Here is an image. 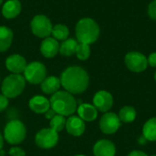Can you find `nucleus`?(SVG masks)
I'll return each mask as SVG.
<instances>
[{"mask_svg":"<svg viewBox=\"0 0 156 156\" xmlns=\"http://www.w3.org/2000/svg\"><path fill=\"white\" fill-rule=\"evenodd\" d=\"M89 75L87 71L78 66L66 69L60 77V83L66 91L71 94L84 92L89 86Z\"/></svg>","mask_w":156,"mask_h":156,"instance_id":"1","label":"nucleus"},{"mask_svg":"<svg viewBox=\"0 0 156 156\" xmlns=\"http://www.w3.org/2000/svg\"><path fill=\"white\" fill-rule=\"evenodd\" d=\"M49 102L51 109L57 114L64 117L72 115L77 110V101L73 95L68 91L58 90L52 95Z\"/></svg>","mask_w":156,"mask_h":156,"instance_id":"2","label":"nucleus"},{"mask_svg":"<svg viewBox=\"0 0 156 156\" xmlns=\"http://www.w3.org/2000/svg\"><path fill=\"white\" fill-rule=\"evenodd\" d=\"M100 36V27L90 17L80 19L76 26V37L79 43L90 45L97 41Z\"/></svg>","mask_w":156,"mask_h":156,"instance_id":"3","label":"nucleus"},{"mask_svg":"<svg viewBox=\"0 0 156 156\" xmlns=\"http://www.w3.org/2000/svg\"><path fill=\"white\" fill-rule=\"evenodd\" d=\"M26 86V80L20 74H11L7 76L2 83V92L7 98H16L19 96Z\"/></svg>","mask_w":156,"mask_h":156,"instance_id":"4","label":"nucleus"},{"mask_svg":"<svg viewBox=\"0 0 156 156\" xmlns=\"http://www.w3.org/2000/svg\"><path fill=\"white\" fill-rule=\"evenodd\" d=\"M27 134V130L25 125L18 120L10 121L5 127L4 136L5 139L10 144H21Z\"/></svg>","mask_w":156,"mask_h":156,"instance_id":"5","label":"nucleus"},{"mask_svg":"<svg viewBox=\"0 0 156 156\" xmlns=\"http://www.w3.org/2000/svg\"><path fill=\"white\" fill-rule=\"evenodd\" d=\"M33 34L38 37L46 38L51 35L53 26L49 18L44 15H37L33 17L30 23Z\"/></svg>","mask_w":156,"mask_h":156,"instance_id":"6","label":"nucleus"},{"mask_svg":"<svg viewBox=\"0 0 156 156\" xmlns=\"http://www.w3.org/2000/svg\"><path fill=\"white\" fill-rule=\"evenodd\" d=\"M47 76L46 67L37 61H34L27 65L24 70V78L31 84L41 83Z\"/></svg>","mask_w":156,"mask_h":156,"instance_id":"7","label":"nucleus"},{"mask_svg":"<svg viewBox=\"0 0 156 156\" xmlns=\"http://www.w3.org/2000/svg\"><path fill=\"white\" fill-rule=\"evenodd\" d=\"M126 67L133 72H143L148 67L147 58L141 52L131 51L125 55L124 58Z\"/></svg>","mask_w":156,"mask_h":156,"instance_id":"8","label":"nucleus"},{"mask_svg":"<svg viewBox=\"0 0 156 156\" xmlns=\"http://www.w3.org/2000/svg\"><path fill=\"white\" fill-rule=\"evenodd\" d=\"M36 144L42 149H50L58 142V134L51 128L42 129L36 134Z\"/></svg>","mask_w":156,"mask_h":156,"instance_id":"9","label":"nucleus"},{"mask_svg":"<svg viewBox=\"0 0 156 156\" xmlns=\"http://www.w3.org/2000/svg\"><path fill=\"white\" fill-rule=\"evenodd\" d=\"M120 126L121 121L118 115L113 112H105L100 120V129L105 134L116 133Z\"/></svg>","mask_w":156,"mask_h":156,"instance_id":"10","label":"nucleus"},{"mask_svg":"<svg viewBox=\"0 0 156 156\" xmlns=\"http://www.w3.org/2000/svg\"><path fill=\"white\" fill-rule=\"evenodd\" d=\"M93 104L100 112H107L113 105L112 95L106 90H100L94 95Z\"/></svg>","mask_w":156,"mask_h":156,"instance_id":"11","label":"nucleus"},{"mask_svg":"<svg viewBox=\"0 0 156 156\" xmlns=\"http://www.w3.org/2000/svg\"><path fill=\"white\" fill-rule=\"evenodd\" d=\"M27 65L26 59L18 54L11 55L5 60L6 69L14 74H20L21 72H24Z\"/></svg>","mask_w":156,"mask_h":156,"instance_id":"12","label":"nucleus"},{"mask_svg":"<svg viewBox=\"0 0 156 156\" xmlns=\"http://www.w3.org/2000/svg\"><path fill=\"white\" fill-rule=\"evenodd\" d=\"M93 154L95 156H115L116 148L113 143L109 140H100L93 147Z\"/></svg>","mask_w":156,"mask_h":156,"instance_id":"13","label":"nucleus"},{"mask_svg":"<svg viewBox=\"0 0 156 156\" xmlns=\"http://www.w3.org/2000/svg\"><path fill=\"white\" fill-rule=\"evenodd\" d=\"M66 129L67 132L73 136H80L85 131L84 121L78 116H70L66 121Z\"/></svg>","mask_w":156,"mask_h":156,"instance_id":"14","label":"nucleus"},{"mask_svg":"<svg viewBox=\"0 0 156 156\" xmlns=\"http://www.w3.org/2000/svg\"><path fill=\"white\" fill-rule=\"evenodd\" d=\"M40 51L42 55L46 58H53L59 51V45L57 39L54 37H46L41 43Z\"/></svg>","mask_w":156,"mask_h":156,"instance_id":"15","label":"nucleus"},{"mask_svg":"<svg viewBox=\"0 0 156 156\" xmlns=\"http://www.w3.org/2000/svg\"><path fill=\"white\" fill-rule=\"evenodd\" d=\"M29 108L36 113L42 114L46 113L47 111L50 108V102L48 99H46L43 96L37 95L34 96L30 101H29Z\"/></svg>","mask_w":156,"mask_h":156,"instance_id":"16","label":"nucleus"},{"mask_svg":"<svg viewBox=\"0 0 156 156\" xmlns=\"http://www.w3.org/2000/svg\"><path fill=\"white\" fill-rule=\"evenodd\" d=\"M21 3L18 0H7L2 7V14L7 19L16 17L21 12Z\"/></svg>","mask_w":156,"mask_h":156,"instance_id":"17","label":"nucleus"},{"mask_svg":"<svg viewBox=\"0 0 156 156\" xmlns=\"http://www.w3.org/2000/svg\"><path fill=\"white\" fill-rule=\"evenodd\" d=\"M78 114L79 117L86 122H92L96 120L98 116V110L95 108L94 105L89 104V103H82L80 104L78 109Z\"/></svg>","mask_w":156,"mask_h":156,"instance_id":"18","label":"nucleus"},{"mask_svg":"<svg viewBox=\"0 0 156 156\" xmlns=\"http://www.w3.org/2000/svg\"><path fill=\"white\" fill-rule=\"evenodd\" d=\"M40 84H41L42 91L46 94H54L58 90L61 85L60 79L55 76H50L46 78Z\"/></svg>","mask_w":156,"mask_h":156,"instance_id":"19","label":"nucleus"},{"mask_svg":"<svg viewBox=\"0 0 156 156\" xmlns=\"http://www.w3.org/2000/svg\"><path fill=\"white\" fill-rule=\"evenodd\" d=\"M13 40V32L7 27H0V52L6 51L11 46Z\"/></svg>","mask_w":156,"mask_h":156,"instance_id":"20","label":"nucleus"},{"mask_svg":"<svg viewBox=\"0 0 156 156\" xmlns=\"http://www.w3.org/2000/svg\"><path fill=\"white\" fill-rule=\"evenodd\" d=\"M143 136L145 137L147 141L155 142L156 141V117L149 119L144 125Z\"/></svg>","mask_w":156,"mask_h":156,"instance_id":"21","label":"nucleus"},{"mask_svg":"<svg viewBox=\"0 0 156 156\" xmlns=\"http://www.w3.org/2000/svg\"><path fill=\"white\" fill-rule=\"evenodd\" d=\"M79 42L73 38L66 39L62 42V44L59 46V52L61 55L66 57H70L73 54L76 53V49L78 47Z\"/></svg>","mask_w":156,"mask_h":156,"instance_id":"22","label":"nucleus"},{"mask_svg":"<svg viewBox=\"0 0 156 156\" xmlns=\"http://www.w3.org/2000/svg\"><path fill=\"white\" fill-rule=\"evenodd\" d=\"M118 117L121 122L126 123L133 122L136 118V111L132 106H124L120 110Z\"/></svg>","mask_w":156,"mask_h":156,"instance_id":"23","label":"nucleus"},{"mask_svg":"<svg viewBox=\"0 0 156 156\" xmlns=\"http://www.w3.org/2000/svg\"><path fill=\"white\" fill-rule=\"evenodd\" d=\"M51 34L55 39L64 41L68 38V37L69 35V30L67 26L58 24V25H56L55 27H53Z\"/></svg>","mask_w":156,"mask_h":156,"instance_id":"24","label":"nucleus"},{"mask_svg":"<svg viewBox=\"0 0 156 156\" xmlns=\"http://www.w3.org/2000/svg\"><path fill=\"white\" fill-rule=\"evenodd\" d=\"M49 125H50V128L52 130H54L55 132L58 133V132H60V131H62L64 129V127L66 125V119L62 115L56 114L50 120Z\"/></svg>","mask_w":156,"mask_h":156,"instance_id":"25","label":"nucleus"},{"mask_svg":"<svg viewBox=\"0 0 156 156\" xmlns=\"http://www.w3.org/2000/svg\"><path fill=\"white\" fill-rule=\"evenodd\" d=\"M76 55L79 59L80 60H86L90 56V48L88 44L79 43L77 49H76Z\"/></svg>","mask_w":156,"mask_h":156,"instance_id":"26","label":"nucleus"},{"mask_svg":"<svg viewBox=\"0 0 156 156\" xmlns=\"http://www.w3.org/2000/svg\"><path fill=\"white\" fill-rule=\"evenodd\" d=\"M148 16L153 19L156 21V0H154L152 1L149 5H148Z\"/></svg>","mask_w":156,"mask_h":156,"instance_id":"27","label":"nucleus"},{"mask_svg":"<svg viewBox=\"0 0 156 156\" xmlns=\"http://www.w3.org/2000/svg\"><path fill=\"white\" fill-rule=\"evenodd\" d=\"M9 155L11 156H26V153L19 147H13L8 152Z\"/></svg>","mask_w":156,"mask_h":156,"instance_id":"28","label":"nucleus"},{"mask_svg":"<svg viewBox=\"0 0 156 156\" xmlns=\"http://www.w3.org/2000/svg\"><path fill=\"white\" fill-rule=\"evenodd\" d=\"M8 105V98L5 95H0V112H3L6 109Z\"/></svg>","mask_w":156,"mask_h":156,"instance_id":"29","label":"nucleus"},{"mask_svg":"<svg viewBox=\"0 0 156 156\" xmlns=\"http://www.w3.org/2000/svg\"><path fill=\"white\" fill-rule=\"evenodd\" d=\"M148 65H150L153 68H156V52L150 54V56L147 58Z\"/></svg>","mask_w":156,"mask_h":156,"instance_id":"30","label":"nucleus"},{"mask_svg":"<svg viewBox=\"0 0 156 156\" xmlns=\"http://www.w3.org/2000/svg\"><path fill=\"white\" fill-rule=\"evenodd\" d=\"M56 114H57V113H56V112H55L51 108H49V109L47 111V112L45 113V117H46L47 119H48V120H51V119H52Z\"/></svg>","mask_w":156,"mask_h":156,"instance_id":"31","label":"nucleus"},{"mask_svg":"<svg viewBox=\"0 0 156 156\" xmlns=\"http://www.w3.org/2000/svg\"><path fill=\"white\" fill-rule=\"evenodd\" d=\"M128 156H148L145 153L142 152V151H133L132 153L129 154Z\"/></svg>","mask_w":156,"mask_h":156,"instance_id":"32","label":"nucleus"},{"mask_svg":"<svg viewBox=\"0 0 156 156\" xmlns=\"http://www.w3.org/2000/svg\"><path fill=\"white\" fill-rule=\"evenodd\" d=\"M3 144H4V140H3V137L0 133V151L2 150V147H3Z\"/></svg>","mask_w":156,"mask_h":156,"instance_id":"33","label":"nucleus"},{"mask_svg":"<svg viewBox=\"0 0 156 156\" xmlns=\"http://www.w3.org/2000/svg\"><path fill=\"white\" fill-rule=\"evenodd\" d=\"M154 80H155V81H156V71H155V73H154Z\"/></svg>","mask_w":156,"mask_h":156,"instance_id":"34","label":"nucleus"},{"mask_svg":"<svg viewBox=\"0 0 156 156\" xmlns=\"http://www.w3.org/2000/svg\"><path fill=\"white\" fill-rule=\"evenodd\" d=\"M3 3V0H0V5H1V4Z\"/></svg>","mask_w":156,"mask_h":156,"instance_id":"35","label":"nucleus"},{"mask_svg":"<svg viewBox=\"0 0 156 156\" xmlns=\"http://www.w3.org/2000/svg\"><path fill=\"white\" fill-rule=\"evenodd\" d=\"M75 156H85V155H82V154H78V155H75Z\"/></svg>","mask_w":156,"mask_h":156,"instance_id":"36","label":"nucleus"},{"mask_svg":"<svg viewBox=\"0 0 156 156\" xmlns=\"http://www.w3.org/2000/svg\"><path fill=\"white\" fill-rule=\"evenodd\" d=\"M151 156H156V154H153V155H151Z\"/></svg>","mask_w":156,"mask_h":156,"instance_id":"37","label":"nucleus"}]
</instances>
